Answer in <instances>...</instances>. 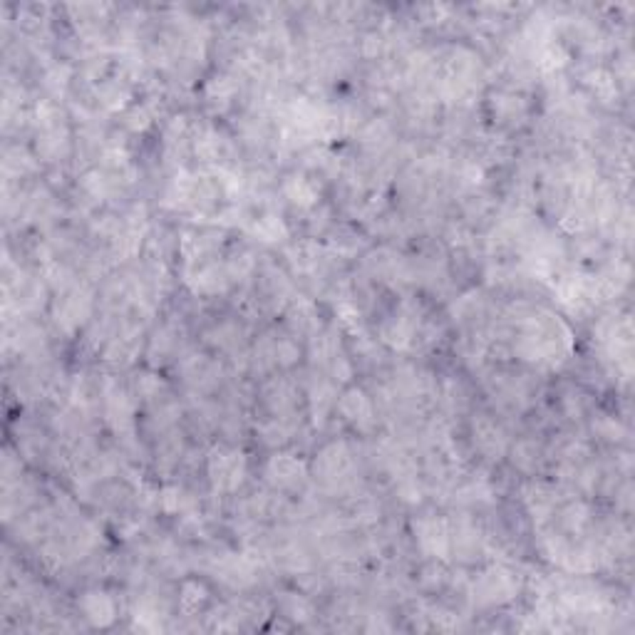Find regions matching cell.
I'll return each mask as SVG.
<instances>
[{
  "mask_svg": "<svg viewBox=\"0 0 635 635\" xmlns=\"http://www.w3.org/2000/svg\"><path fill=\"white\" fill-rule=\"evenodd\" d=\"M90 600L95 605H92V608L87 605V615H90V618L95 620V623H100V625L109 623V620H112V615H114L112 600H109L107 595H102V593H92Z\"/></svg>",
  "mask_w": 635,
  "mask_h": 635,
  "instance_id": "1",
  "label": "cell"
}]
</instances>
